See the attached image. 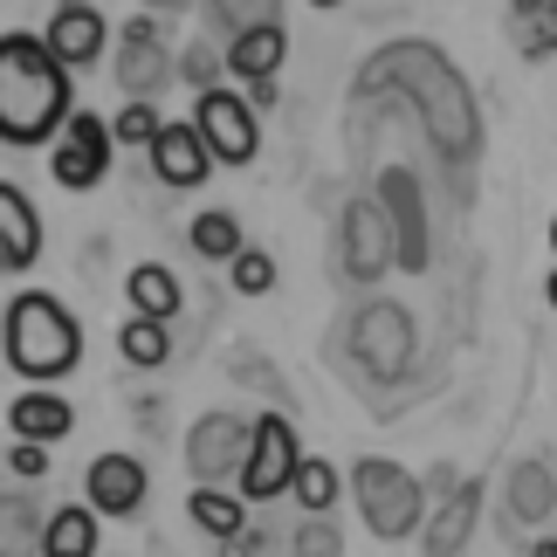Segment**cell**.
<instances>
[{"instance_id": "obj_1", "label": "cell", "mask_w": 557, "mask_h": 557, "mask_svg": "<svg viewBox=\"0 0 557 557\" xmlns=\"http://www.w3.org/2000/svg\"><path fill=\"white\" fill-rule=\"evenodd\" d=\"M70 111H76L70 62L41 35L8 28L0 35V145L35 152V145H49L62 124H70Z\"/></svg>"}, {"instance_id": "obj_2", "label": "cell", "mask_w": 557, "mask_h": 557, "mask_svg": "<svg viewBox=\"0 0 557 557\" xmlns=\"http://www.w3.org/2000/svg\"><path fill=\"white\" fill-rule=\"evenodd\" d=\"M0 351H8L14 379H28V385L70 379L83 366V324L49 289H21L8 304V317H0Z\"/></svg>"}, {"instance_id": "obj_3", "label": "cell", "mask_w": 557, "mask_h": 557, "mask_svg": "<svg viewBox=\"0 0 557 557\" xmlns=\"http://www.w3.org/2000/svg\"><path fill=\"white\" fill-rule=\"evenodd\" d=\"M379 76H393L399 90H413V97H420V117L434 124V138H441L455 159L475 152V111H468V90H461V76L447 70L434 49L406 41V49H393V62H385ZM379 76H372V83H379Z\"/></svg>"}, {"instance_id": "obj_4", "label": "cell", "mask_w": 557, "mask_h": 557, "mask_svg": "<svg viewBox=\"0 0 557 557\" xmlns=\"http://www.w3.org/2000/svg\"><path fill=\"white\" fill-rule=\"evenodd\" d=\"M351 496H358V517H366V530L379 544H406L413 530L426 523V488L413 468L385 461V455H366L351 468Z\"/></svg>"}, {"instance_id": "obj_5", "label": "cell", "mask_w": 557, "mask_h": 557, "mask_svg": "<svg viewBox=\"0 0 557 557\" xmlns=\"http://www.w3.org/2000/svg\"><path fill=\"white\" fill-rule=\"evenodd\" d=\"M304 461V441H296V420L289 413H262L248 420V455H242V503H275L289 496V475Z\"/></svg>"}, {"instance_id": "obj_6", "label": "cell", "mask_w": 557, "mask_h": 557, "mask_svg": "<svg viewBox=\"0 0 557 557\" xmlns=\"http://www.w3.org/2000/svg\"><path fill=\"white\" fill-rule=\"evenodd\" d=\"M413 345H420V331H413V317H406L399 304H366L351 317V358H358V372H366L372 385L406 379Z\"/></svg>"}, {"instance_id": "obj_7", "label": "cell", "mask_w": 557, "mask_h": 557, "mask_svg": "<svg viewBox=\"0 0 557 557\" xmlns=\"http://www.w3.org/2000/svg\"><path fill=\"white\" fill-rule=\"evenodd\" d=\"M193 132H200V145H207V159L213 165H248L255 152H262V124H255V111H248V97L242 90H200L193 97Z\"/></svg>"}, {"instance_id": "obj_8", "label": "cell", "mask_w": 557, "mask_h": 557, "mask_svg": "<svg viewBox=\"0 0 557 557\" xmlns=\"http://www.w3.org/2000/svg\"><path fill=\"white\" fill-rule=\"evenodd\" d=\"M111 124H103L97 111H70V124L49 138V173L55 186H70V193H90L103 186V173H111Z\"/></svg>"}, {"instance_id": "obj_9", "label": "cell", "mask_w": 557, "mask_h": 557, "mask_svg": "<svg viewBox=\"0 0 557 557\" xmlns=\"http://www.w3.org/2000/svg\"><path fill=\"white\" fill-rule=\"evenodd\" d=\"M242 455H248V420L242 413H207L193 420L186 434V475L200 488H227L242 475Z\"/></svg>"}, {"instance_id": "obj_10", "label": "cell", "mask_w": 557, "mask_h": 557, "mask_svg": "<svg viewBox=\"0 0 557 557\" xmlns=\"http://www.w3.org/2000/svg\"><path fill=\"white\" fill-rule=\"evenodd\" d=\"M337 262H345L351 283H379L393 269V227H385L379 200H351L345 221H337Z\"/></svg>"}, {"instance_id": "obj_11", "label": "cell", "mask_w": 557, "mask_h": 557, "mask_svg": "<svg viewBox=\"0 0 557 557\" xmlns=\"http://www.w3.org/2000/svg\"><path fill=\"white\" fill-rule=\"evenodd\" d=\"M379 207H385V227H393V262L406 269H426V207H420V186L413 173H385L379 180Z\"/></svg>"}, {"instance_id": "obj_12", "label": "cell", "mask_w": 557, "mask_h": 557, "mask_svg": "<svg viewBox=\"0 0 557 557\" xmlns=\"http://www.w3.org/2000/svg\"><path fill=\"white\" fill-rule=\"evenodd\" d=\"M83 496H90L97 517H138V503L152 496V475H145L138 455H97L90 475H83Z\"/></svg>"}, {"instance_id": "obj_13", "label": "cell", "mask_w": 557, "mask_h": 557, "mask_svg": "<svg viewBox=\"0 0 557 557\" xmlns=\"http://www.w3.org/2000/svg\"><path fill=\"white\" fill-rule=\"evenodd\" d=\"M145 159H152L159 186H173V193H193V186H200V180L213 173V159H207L200 132H193V124H173V117L159 124V138L145 145Z\"/></svg>"}, {"instance_id": "obj_14", "label": "cell", "mask_w": 557, "mask_h": 557, "mask_svg": "<svg viewBox=\"0 0 557 557\" xmlns=\"http://www.w3.org/2000/svg\"><path fill=\"white\" fill-rule=\"evenodd\" d=\"M41 41H49L70 70H90V62L103 55V41H111V21H103L90 0H62V8L49 14V28H41Z\"/></svg>"}, {"instance_id": "obj_15", "label": "cell", "mask_w": 557, "mask_h": 557, "mask_svg": "<svg viewBox=\"0 0 557 557\" xmlns=\"http://www.w3.org/2000/svg\"><path fill=\"white\" fill-rule=\"evenodd\" d=\"M482 496H488V488L475 475H461L434 503V523H426V557H461L468 550V537H475V523H482Z\"/></svg>"}, {"instance_id": "obj_16", "label": "cell", "mask_w": 557, "mask_h": 557, "mask_svg": "<svg viewBox=\"0 0 557 557\" xmlns=\"http://www.w3.org/2000/svg\"><path fill=\"white\" fill-rule=\"evenodd\" d=\"M41 262V213L14 180H0V275H21Z\"/></svg>"}, {"instance_id": "obj_17", "label": "cell", "mask_w": 557, "mask_h": 557, "mask_svg": "<svg viewBox=\"0 0 557 557\" xmlns=\"http://www.w3.org/2000/svg\"><path fill=\"white\" fill-rule=\"evenodd\" d=\"M8 426H14V441H62L76 426V413H70V399L62 393H49V385H28V393H14L8 399Z\"/></svg>"}, {"instance_id": "obj_18", "label": "cell", "mask_w": 557, "mask_h": 557, "mask_svg": "<svg viewBox=\"0 0 557 557\" xmlns=\"http://www.w3.org/2000/svg\"><path fill=\"white\" fill-rule=\"evenodd\" d=\"M283 55H289V35H283V21H269V28H242L227 41V76H242V83H262V76H283Z\"/></svg>"}, {"instance_id": "obj_19", "label": "cell", "mask_w": 557, "mask_h": 557, "mask_svg": "<svg viewBox=\"0 0 557 557\" xmlns=\"http://www.w3.org/2000/svg\"><path fill=\"white\" fill-rule=\"evenodd\" d=\"M173 55H165V41L159 35H124V55H117V83H124V97H159L165 83H173Z\"/></svg>"}, {"instance_id": "obj_20", "label": "cell", "mask_w": 557, "mask_h": 557, "mask_svg": "<svg viewBox=\"0 0 557 557\" xmlns=\"http://www.w3.org/2000/svg\"><path fill=\"white\" fill-rule=\"evenodd\" d=\"M509 517L517 523H550L557 517V468L544 455L509 468Z\"/></svg>"}, {"instance_id": "obj_21", "label": "cell", "mask_w": 557, "mask_h": 557, "mask_svg": "<svg viewBox=\"0 0 557 557\" xmlns=\"http://www.w3.org/2000/svg\"><path fill=\"white\" fill-rule=\"evenodd\" d=\"M35 557H97V509L90 503H62L55 517H41Z\"/></svg>"}, {"instance_id": "obj_22", "label": "cell", "mask_w": 557, "mask_h": 557, "mask_svg": "<svg viewBox=\"0 0 557 557\" xmlns=\"http://www.w3.org/2000/svg\"><path fill=\"white\" fill-rule=\"evenodd\" d=\"M124 296H132L138 317H159V324H173L180 317V275L165 262H138L132 275H124Z\"/></svg>"}, {"instance_id": "obj_23", "label": "cell", "mask_w": 557, "mask_h": 557, "mask_svg": "<svg viewBox=\"0 0 557 557\" xmlns=\"http://www.w3.org/2000/svg\"><path fill=\"white\" fill-rule=\"evenodd\" d=\"M186 242H193V255H200V262H234V255L248 248V234H242V213L207 207V213H193Z\"/></svg>"}, {"instance_id": "obj_24", "label": "cell", "mask_w": 557, "mask_h": 557, "mask_svg": "<svg viewBox=\"0 0 557 557\" xmlns=\"http://www.w3.org/2000/svg\"><path fill=\"white\" fill-rule=\"evenodd\" d=\"M117 351H124V366L132 372H159L165 358H173V331L159 324V317H124V331H117Z\"/></svg>"}, {"instance_id": "obj_25", "label": "cell", "mask_w": 557, "mask_h": 557, "mask_svg": "<svg viewBox=\"0 0 557 557\" xmlns=\"http://www.w3.org/2000/svg\"><path fill=\"white\" fill-rule=\"evenodd\" d=\"M289 496L304 503V517H331V509H337V496H345V475H337L331 461L304 455V461H296V475H289Z\"/></svg>"}, {"instance_id": "obj_26", "label": "cell", "mask_w": 557, "mask_h": 557, "mask_svg": "<svg viewBox=\"0 0 557 557\" xmlns=\"http://www.w3.org/2000/svg\"><path fill=\"white\" fill-rule=\"evenodd\" d=\"M186 509H193V523H200L213 544L234 537V530H248V503H242V496H227V488H200V482H193Z\"/></svg>"}, {"instance_id": "obj_27", "label": "cell", "mask_w": 557, "mask_h": 557, "mask_svg": "<svg viewBox=\"0 0 557 557\" xmlns=\"http://www.w3.org/2000/svg\"><path fill=\"white\" fill-rule=\"evenodd\" d=\"M35 544H41L35 496H0V557H35Z\"/></svg>"}, {"instance_id": "obj_28", "label": "cell", "mask_w": 557, "mask_h": 557, "mask_svg": "<svg viewBox=\"0 0 557 557\" xmlns=\"http://www.w3.org/2000/svg\"><path fill=\"white\" fill-rule=\"evenodd\" d=\"M207 14H213V28L234 41L242 28H269V21H283V0H207Z\"/></svg>"}, {"instance_id": "obj_29", "label": "cell", "mask_w": 557, "mask_h": 557, "mask_svg": "<svg viewBox=\"0 0 557 557\" xmlns=\"http://www.w3.org/2000/svg\"><path fill=\"white\" fill-rule=\"evenodd\" d=\"M159 124H165L159 103H152V97H132V103L111 117V145H132V152H145V145L159 138Z\"/></svg>"}, {"instance_id": "obj_30", "label": "cell", "mask_w": 557, "mask_h": 557, "mask_svg": "<svg viewBox=\"0 0 557 557\" xmlns=\"http://www.w3.org/2000/svg\"><path fill=\"white\" fill-rule=\"evenodd\" d=\"M227 283L242 289V296H269L275 289V255H262V248H242L227 262Z\"/></svg>"}, {"instance_id": "obj_31", "label": "cell", "mask_w": 557, "mask_h": 557, "mask_svg": "<svg viewBox=\"0 0 557 557\" xmlns=\"http://www.w3.org/2000/svg\"><path fill=\"white\" fill-rule=\"evenodd\" d=\"M296 557H345V537H337V517H304L289 537Z\"/></svg>"}, {"instance_id": "obj_32", "label": "cell", "mask_w": 557, "mask_h": 557, "mask_svg": "<svg viewBox=\"0 0 557 557\" xmlns=\"http://www.w3.org/2000/svg\"><path fill=\"white\" fill-rule=\"evenodd\" d=\"M173 70H180V76L193 83V90H213V83H221V70H227V62L213 55L207 41H193V49H180V62H173Z\"/></svg>"}, {"instance_id": "obj_33", "label": "cell", "mask_w": 557, "mask_h": 557, "mask_svg": "<svg viewBox=\"0 0 557 557\" xmlns=\"http://www.w3.org/2000/svg\"><path fill=\"white\" fill-rule=\"evenodd\" d=\"M8 468H14L21 482L49 475V447H41V441H14V447H8Z\"/></svg>"}, {"instance_id": "obj_34", "label": "cell", "mask_w": 557, "mask_h": 557, "mask_svg": "<svg viewBox=\"0 0 557 557\" xmlns=\"http://www.w3.org/2000/svg\"><path fill=\"white\" fill-rule=\"evenodd\" d=\"M242 97H248V111L262 117V111H275V103H283V83H275V76H262V83H242Z\"/></svg>"}, {"instance_id": "obj_35", "label": "cell", "mask_w": 557, "mask_h": 557, "mask_svg": "<svg viewBox=\"0 0 557 557\" xmlns=\"http://www.w3.org/2000/svg\"><path fill=\"white\" fill-rule=\"evenodd\" d=\"M262 550H269L262 530H234V537H221V557H262Z\"/></svg>"}, {"instance_id": "obj_36", "label": "cell", "mask_w": 557, "mask_h": 557, "mask_svg": "<svg viewBox=\"0 0 557 557\" xmlns=\"http://www.w3.org/2000/svg\"><path fill=\"white\" fill-rule=\"evenodd\" d=\"M455 482H461V475H455V468L441 461V468H434V475H426L420 488H426V503H441V496H447V488H455Z\"/></svg>"}, {"instance_id": "obj_37", "label": "cell", "mask_w": 557, "mask_h": 557, "mask_svg": "<svg viewBox=\"0 0 557 557\" xmlns=\"http://www.w3.org/2000/svg\"><path fill=\"white\" fill-rule=\"evenodd\" d=\"M523 14H557V0H517V21Z\"/></svg>"}, {"instance_id": "obj_38", "label": "cell", "mask_w": 557, "mask_h": 557, "mask_svg": "<svg viewBox=\"0 0 557 557\" xmlns=\"http://www.w3.org/2000/svg\"><path fill=\"white\" fill-rule=\"evenodd\" d=\"M530 557H557V530H550V537H537V544H530Z\"/></svg>"}, {"instance_id": "obj_39", "label": "cell", "mask_w": 557, "mask_h": 557, "mask_svg": "<svg viewBox=\"0 0 557 557\" xmlns=\"http://www.w3.org/2000/svg\"><path fill=\"white\" fill-rule=\"evenodd\" d=\"M145 8H152V14H180L186 0H145Z\"/></svg>"}, {"instance_id": "obj_40", "label": "cell", "mask_w": 557, "mask_h": 557, "mask_svg": "<svg viewBox=\"0 0 557 557\" xmlns=\"http://www.w3.org/2000/svg\"><path fill=\"white\" fill-rule=\"evenodd\" d=\"M544 296H550V310H557V269H550V275H544Z\"/></svg>"}, {"instance_id": "obj_41", "label": "cell", "mask_w": 557, "mask_h": 557, "mask_svg": "<svg viewBox=\"0 0 557 557\" xmlns=\"http://www.w3.org/2000/svg\"><path fill=\"white\" fill-rule=\"evenodd\" d=\"M550 255H557V221H550Z\"/></svg>"}, {"instance_id": "obj_42", "label": "cell", "mask_w": 557, "mask_h": 557, "mask_svg": "<svg viewBox=\"0 0 557 557\" xmlns=\"http://www.w3.org/2000/svg\"><path fill=\"white\" fill-rule=\"evenodd\" d=\"M317 8H345V0H317Z\"/></svg>"}]
</instances>
